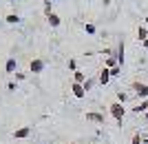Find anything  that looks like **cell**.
<instances>
[{"instance_id": "obj_1", "label": "cell", "mask_w": 148, "mask_h": 144, "mask_svg": "<svg viewBox=\"0 0 148 144\" xmlns=\"http://www.w3.org/2000/svg\"><path fill=\"white\" fill-rule=\"evenodd\" d=\"M130 89L135 91L142 100H148V84H144V82H139V80H135L133 84H130Z\"/></svg>"}, {"instance_id": "obj_2", "label": "cell", "mask_w": 148, "mask_h": 144, "mask_svg": "<svg viewBox=\"0 0 148 144\" xmlns=\"http://www.w3.org/2000/svg\"><path fill=\"white\" fill-rule=\"evenodd\" d=\"M108 111H111V115H113L115 120H117L119 124H122V120H124V113H126V111H124V107H122V102H113L111 107H108Z\"/></svg>"}, {"instance_id": "obj_3", "label": "cell", "mask_w": 148, "mask_h": 144, "mask_svg": "<svg viewBox=\"0 0 148 144\" xmlns=\"http://www.w3.org/2000/svg\"><path fill=\"white\" fill-rule=\"evenodd\" d=\"M29 71H31V73H42V71H44V60L33 58V60L29 62Z\"/></svg>"}, {"instance_id": "obj_4", "label": "cell", "mask_w": 148, "mask_h": 144, "mask_svg": "<svg viewBox=\"0 0 148 144\" xmlns=\"http://www.w3.org/2000/svg\"><path fill=\"white\" fill-rule=\"evenodd\" d=\"M86 122H95V124H104V115L97 111H88L86 113Z\"/></svg>"}, {"instance_id": "obj_5", "label": "cell", "mask_w": 148, "mask_h": 144, "mask_svg": "<svg viewBox=\"0 0 148 144\" xmlns=\"http://www.w3.org/2000/svg\"><path fill=\"white\" fill-rule=\"evenodd\" d=\"M29 135H31V126H20L18 131H13V138L16 140H25Z\"/></svg>"}, {"instance_id": "obj_6", "label": "cell", "mask_w": 148, "mask_h": 144, "mask_svg": "<svg viewBox=\"0 0 148 144\" xmlns=\"http://www.w3.org/2000/svg\"><path fill=\"white\" fill-rule=\"evenodd\" d=\"M71 91H73L75 98H84V95H86V91H84V84H77V82H73V84H71Z\"/></svg>"}, {"instance_id": "obj_7", "label": "cell", "mask_w": 148, "mask_h": 144, "mask_svg": "<svg viewBox=\"0 0 148 144\" xmlns=\"http://www.w3.org/2000/svg\"><path fill=\"white\" fill-rule=\"evenodd\" d=\"M16 67H18L16 58H9V60H7V64H5V71H7V73H13V71H16Z\"/></svg>"}, {"instance_id": "obj_8", "label": "cell", "mask_w": 148, "mask_h": 144, "mask_svg": "<svg viewBox=\"0 0 148 144\" xmlns=\"http://www.w3.org/2000/svg\"><path fill=\"white\" fill-rule=\"evenodd\" d=\"M108 80H111V69H102V73H99V84H106Z\"/></svg>"}, {"instance_id": "obj_9", "label": "cell", "mask_w": 148, "mask_h": 144, "mask_svg": "<svg viewBox=\"0 0 148 144\" xmlns=\"http://www.w3.org/2000/svg\"><path fill=\"white\" fill-rule=\"evenodd\" d=\"M47 20H49L51 27H60V16H58V13H49V16H47Z\"/></svg>"}, {"instance_id": "obj_10", "label": "cell", "mask_w": 148, "mask_h": 144, "mask_svg": "<svg viewBox=\"0 0 148 144\" xmlns=\"http://www.w3.org/2000/svg\"><path fill=\"white\" fill-rule=\"evenodd\" d=\"M73 82H77V84H84V82H86V75L82 73V71H73Z\"/></svg>"}, {"instance_id": "obj_11", "label": "cell", "mask_w": 148, "mask_h": 144, "mask_svg": "<svg viewBox=\"0 0 148 144\" xmlns=\"http://www.w3.org/2000/svg\"><path fill=\"white\" fill-rule=\"evenodd\" d=\"M133 111H135V113H146L148 111V100H142L135 109H133Z\"/></svg>"}, {"instance_id": "obj_12", "label": "cell", "mask_w": 148, "mask_h": 144, "mask_svg": "<svg viewBox=\"0 0 148 144\" xmlns=\"http://www.w3.org/2000/svg\"><path fill=\"white\" fill-rule=\"evenodd\" d=\"M137 36H139V40H142V42H144V40H148V29L142 25L139 29H137Z\"/></svg>"}, {"instance_id": "obj_13", "label": "cell", "mask_w": 148, "mask_h": 144, "mask_svg": "<svg viewBox=\"0 0 148 144\" xmlns=\"http://www.w3.org/2000/svg\"><path fill=\"white\" fill-rule=\"evenodd\" d=\"M7 22H9V25H16V22H20V16L18 13H9V16H7Z\"/></svg>"}, {"instance_id": "obj_14", "label": "cell", "mask_w": 148, "mask_h": 144, "mask_svg": "<svg viewBox=\"0 0 148 144\" xmlns=\"http://www.w3.org/2000/svg\"><path fill=\"white\" fill-rule=\"evenodd\" d=\"M130 144H144V135L142 133H135V135H133V142Z\"/></svg>"}, {"instance_id": "obj_15", "label": "cell", "mask_w": 148, "mask_h": 144, "mask_svg": "<svg viewBox=\"0 0 148 144\" xmlns=\"http://www.w3.org/2000/svg\"><path fill=\"white\" fill-rule=\"evenodd\" d=\"M111 75H122V67H119V64L111 67Z\"/></svg>"}, {"instance_id": "obj_16", "label": "cell", "mask_w": 148, "mask_h": 144, "mask_svg": "<svg viewBox=\"0 0 148 144\" xmlns=\"http://www.w3.org/2000/svg\"><path fill=\"white\" fill-rule=\"evenodd\" d=\"M84 29H86V33H95V25H91V22H86Z\"/></svg>"}, {"instance_id": "obj_17", "label": "cell", "mask_w": 148, "mask_h": 144, "mask_svg": "<svg viewBox=\"0 0 148 144\" xmlns=\"http://www.w3.org/2000/svg\"><path fill=\"white\" fill-rule=\"evenodd\" d=\"M124 100H126V93H122V91H119V93H117V102H122V104H124Z\"/></svg>"}, {"instance_id": "obj_18", "label": "cell", "mask_w": 148, "mask_h": 144, "mask_svg": "<svg viewBox=\"0 0 148 144\" xmlns=\"http://www.w3.org/2000/svg\"><path fill=\"white\" fill-rule=\"evenodd\" d=\"M91 87H93V80H86V82H84V91H88Z\"/></svg>"}, {"instance_id": "obj_19", "label": "cell", "mask_w": 148, "mask_h": 144, "mask_svg": "<svg viewBox=\"0 0 148 144\" xmlns=\"http://www.w3.org/2000/svg\"><path fill=\"white\" fill-rule=\"evenodd\" d=\"M44 13H47V16L51 13V2H47V5H44Z\"/></svg>"}, {"instance_id": "obj_20", "label": "cell", "mask_w": 148, "mask_h": 144, "mask_svg": "<svg viewBox=\"0 0 148 144\" xmlns=\"http://www.w3.org/2000/svg\"><path fill=\"white\" fill-rule=\"evenodd\" d=\"M144 144H148V135H144Z\"/></svg>"}, {"instance_id": "obj_21", "label": "cell", "mask_w": 148, "mask_h": 144, "mask_svg": "<svg viewBox=\"0 0 148 144\" xmlns=\"http://www.w3.org/2000/svg\"><path fill=\"white\" fill-rule=\"evenodd\" d=\"M144 115H146V120H148V111H146V113H144Z\"/></svg>"}]
</instances>
